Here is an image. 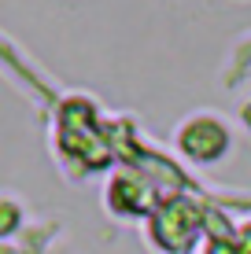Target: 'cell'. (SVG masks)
Returning <instances> with one entry per match:
<instances>
[{
	"label": "cell",
	"instance_id": "obj_1",
	"mask_svg": "<svg viewBox=\"0 0 251 254\" xmlns=\"http://www.w3.org/2000/svg\"><path fill=\"white\" fill-rule=\"evenodd\" d=\"M200 232H207V210L196 206V199H159V210L152 217V240L167 254H185Z\"/></svg>",
	"mask_w": 251,
	"mask_h": 254
},
{
	"label": "cell",
	"instance_id": "obj_2",
	"mask_svg": "<svg viewBox=\"0 0 251 254\" xmlns=\"http://www.w3.org/2000/svg\"><path fill=\"white\" fill-rule=\"evenodd\" d=\"M174 144H177V151L185 155L188 162L211 166V162H218L222 155L229 151L233 133L214 111H207V115H192L188 122H181L177 133H174Z\"/></svg>",
	"mask_w": 251,
	"mask_h": 254
},
{
	"label": "cell",
	"instance_id": "obj_3",
	"mask_svg": "<svg viewBox=\"0 0 251 254\" xmlns=\"http://www.w3.org/2000/svg\"><path fill=\"white\" fill-rule=\"evenodd\" d=\"M251 70V37H244L237 45V52H233V63H229V70H226V81L233 85V81H240Z\"/></svg>",
	"mask_w": 251,
	"mask_h": 254
},
{
	"label": "cell",
	"instance_id": "obj_4",
	"mask_svg": "<svg viewBox=\"0 0 251 254\" xmlns=\"http://www.w3.org/2000/svg\"><path fill=\"white\" fill-rule=\"evenodd\" d=\"M233 243H237L240 254H251V225H244V229H237V236H233Z\"/></svg>",
	"mask_w": 251,
	"mask_h": 254
},
{
	"label": "cell",
	"instance_id": "obj_5",
	"mask_svg": "<svg viewBox=\"0 0 251 254\" xmlns=\"http://www.w3.org/2000/svg\"><path fill=\"white\" fill-rule=\"evenodd\" d=\"M240 122L251 129V103H244V107H240Z\"/></svg>",
	"mask_w": 251,
	"mask_h": 254
}]
</instances>
